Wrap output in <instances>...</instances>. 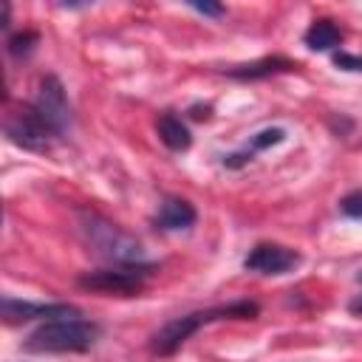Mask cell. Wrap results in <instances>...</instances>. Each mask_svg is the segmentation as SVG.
I'll list each match as a JSON object with an SVG mask.
<instances>
[{"mask_svg":"<svg viewBox=\"0 0 362 362\" xmlns=\"http://www.w3.org/2000/svg\"><path fill=\"white\" fill-rule=\"evenodd\" d=\"M257 311H260L257 303H252V300H238V303H229V305H218V308H206V311H195V314L175 317V320L164 322V325L153 334L150 351L158 354V356H170V354H175L201 325H209V322H218V320H255Z\"/></svg>","mask_w":362,"mask_h":362,"instance_id":"1","label":"cell"},{"mask_svg":"<svg viewBox=\"0 0 362 362\" xmlns=\"http://www.w3.org/2000/svg\"><path fill=\"white\" fill-rule=\"evenodd\" d=\"M79 235L82 240L93 249V255H99L102 260H110L113 266H133V263H144V249L136 238H130L124 229H119L116 223H110L107 218H102L99 212H79Z\"/></svg>","mask_w":362,"mask_h":362,"instance_id":"2","label":"cell"},{"mask_svg":"<svg viewBox=\"0 0 362 362\" xmlns=\"http://www.w3.org/2000/svg\"><path fill=\"white\" fill-rule=\"evenodd\" d=\"M96 339H99L96 322L65 317V320H45L42 325H37L25 339V348L37 354H82L90 351Z\"/></svg>","mask_w":362,"mask_h":362,"instance_id":"3","label":"cell"},{"mask_svg":"<svg viewBox=\"0 0 362 362\" xmlns=\"http://www.w3.org/2000/svg\"><path fill=\"white\" fill-rule=\"evenodd\" d=\"M150 274H153L150 263L110 266V269H99V272H85L79 277V286L90 288V291H102V294H136L144 288Z\"/></svg>","mask_w":362,"mask_h":362,"instance_id":"4","label":"cell"},{"mask_svg":"<svg viewBox=\"0 0 362 362\" xmlns=\"http://www.w3.org/2000/svg\"><path fill=\"white\" fill-rule=\"evenodd\" d=\"M6 133L14 144H20L25 150H34V153H45L54 144V139H59V133L34 110V105L17 110L6 122Z\"/></svg>","mask_w":362,"mask_h":362,"instance_id":"5","label":"cell"},{"mask_svg":"<svg viewBox=\"0 0 362 362\" xmlns=\"http://www.w3.org/2000/svg\"><path fill=\"white\" fill-rule=\"evenodd\" d=\"M34 110L62 136L68 127H71V105L65 99V88L57 76H42L40 79V88H37V96H34Z\"/></svg>","mask_w":362,"mask_h":362,"instance_id":"6","label":"cell"},{"mask_svg":"<svg viewBox=\"0 0 362 362\" xmlns=\"http://www.w3.org/2000/svg\"><path fill=\"white\" fill-rule=\"evenodd\" d=\"M0 311H3V320H6V322L79 317V308H74V305H68V303H28V300H14V297H3Z\"/></svg>","mask_w":362,"mask_h":362,"instance_id":"7","label":"cell"},{"mask_svg":"<svg viewBox=\"0 0 362 362\" xmlns=\"http://www.w3.org/2000/svg\"><path fill=\"white\" fill-rule=\"evenodd\" d=\"M297 263H300V255L280 243H257L243 260V266L257 274H286Z\"/></svg>","mask_w":362,"mask_h":362,"instance_id":"8","label":"cell"},{"mask_svg":"<svg viewBox=\"0 0 362 362\" xmlns=\"http://www.w3.org/2000/svg\"><path fill=\"white\" fill-rule=\"evenodd\" d=\"M195 206L184 198H164L161 206H158V215H156V223L167 232H175V229H189L195 223Z\"/></svg>","mask_w":362,"mask_h":362,"instance_id":"9","label":"cell"},{"mask_svg":"<svg viewBox=\"0 0 362 362\" xmlns=\"http://www.w3.org/2000/svg\"><path fill=\"white\" fill-rule=\"evenodd\" d=\"M300 65L294 59H286V57H263L257 62H249V65H238L229 71L232 79H240V82H252V79H266L272 74H283V71H297Z\"/></svg>","mask_w":362,"mask_h":362,"instance_id":"10","label":"cell"},{"mask_svg":"<svg viewBox=\"0 0 362 362\" xmlns=\"http://www.w3.org/2000/svg\"><path fill=\"white\" fill-rule=\"evenodd\" d=\"M158 136H161V141H164L170 150H187V147L192 144V136H189L187 124H184L178 116H173V113H164V116L158 119Z\"/></svg>","mask_w":362,"mask_h":362,"instance_id":"11","label":"cell"},{"mask_svg":"<svg viewBox=\"0 0 362 362\" xmlns=\"http://www.w3.org/2000/svg\"><path fill=\"white\" fill-rule=\"evenodd\" d=\"M339 40H342V34H339V28H337L331 20H317V23H311V28L305 31V45H308L311 51H331Z\"/></svg>","mask_w":362,"mask_h":362,"instance_id":"12","label":"cell"},{"mask_svg":"<svg viewBox=\"0 0 362 362\" xmlns=\"http://www.w3.org/2000/svg\"><path fill=\"white\" fill-rule=\"evenodd\" d=\"M283 139H286V130H283V127L260 130V133H255V136H252V141H249L246 153H249V156H255L257 150H266V147H272V144H280Z\"/></svg>","mask_w":362,"mask_h":362,"instance_id":"13","label":"cell"},{"mask_svg":"<svg viewBox=\"0 0 362 362\" xmlns=\"http://www.w3.org/2000/svg\"><path fill=\"white\" fill-rule=\"evenodd\" d=\"M37 42V34L34 31H23V34H14L8 40V54L11 57H25L31 51V45Z\"/></svg>","mask_w":362,"mask_h":362,"instance_id":"14","label":"cell"},{"mask_svg":"<svg viewBox=\"0 0 362 362\" xmlns=\"http://www.w3.org/2000/svg\"><path fill=\"white\" fill-rule=\"evenodd\" d=\"M339 209H342V215H348V218H354V221H362V189L348 192V195L339 201Z\"/></svg>","mask_w":362,"mask_h":362,"instance_id":"15","label":"cell"},{"mask_svg":"<svg viewBox=\"0 0 362 362\" xmlns=\"http://www.w3.org/2000/svg\"><path fill=\"white\" fill-rule=\"evenodd\" d=\"M334 65H339L345 71H362V57H354V54L339 51V54H334Z\"/></svg>","mask_w":362,"mask_h":362,"instance_id":"16","label":"cell"},{"mask_svg":"<svg viewBox=\"0 0 362 362\" xmlns=\"http://www.w3.org/2000/svg\"><path fill=\"white\" fill-rule=\"evenodd\" d=\"M195 11L201 14H209V17H221L223 14V6H215V3H192Z\"/></svg>","mask_w":362,"mask_h":362,"instance_id":"17","label":"cell"},{"mask_svg":"<svg viewBox=\"0 0 362 362\" xmlns=\"http://www.w3.org/2000/svg\"><path fill=\"white\" fill-rule=\"evenodd\" d=\"M359 280H362V274H359Z\"/></svg>","mask_w":362,"mask_h":362,"instance_id":"18","label":"cell"}]
</instances>
